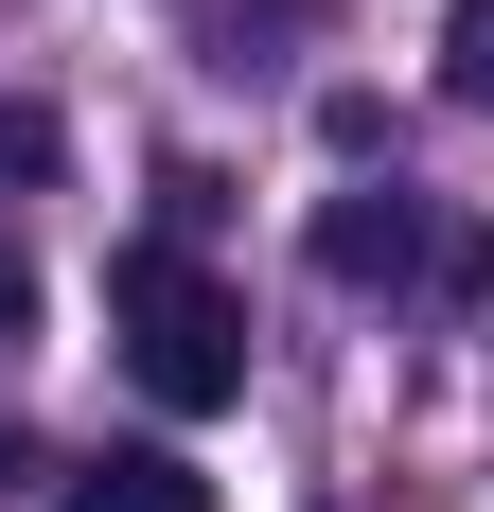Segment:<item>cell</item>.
I'll use <instances>...</instances> for the list:
<instances>
[{
  "label": "cell",
  "instance_id": "obj_1",
  "mask_svg": "<svg viewBox=\"0 0 494 512\" xmlns=\"http://www.w3.org/2000/svg\"><path fill=\"white\" fill-rule=\"evenodd\" d=\"M106 318H124V371H142V389H159L177 424H212V407H247V301L212 283L195 248H177V230L106 265Z\"/></svg>",
  "mask_w": 494,
  "mask_h": 512
},
{
  "label": "cell",
  "instance_id": "obj_2",
  "mask_svg": "<svg viewBox=\"0 0 494 512\" xmlns=\"http://www.w3.org/2000/svg\"><path fill=\"white\" fill-rule=\"evenodd\" d=\"M442 248L459 230H424L406 195H336L318 212V283H442Z\"/></svg>",
  "mask_w": 494,
  "mask_h": 512
},
{
  "label": "cell",
  "instance_id": "obj_3",
  "mask_svg": "<svg viewBox=\"0 0 494 512\" xmlns=\"http://www.w3.org/2000/svg\"><path fill=\"white\" fill-rule=\"evenodd\" d=\"M71 512H230L177 442H106V460H71Z\"/></svg>",
  "mask_w": 494,
  "mask_h": 512
},
{
  "label": "cell",
  "instance_id": "obj_4",
  "mask_svg": "<svg viewBox=\"0 0 494 512\" xmlns=\"http://www.w3.org/2000/svg\"><path fill=\"white\" fill-rule=\"evenodd\" d=\"M442 89L494 106V0H459V18H442Z\"/></svg>",
  "mask_w": 494,
  "mask_h": 512
},
{
  "label": "cell",
  "instance_id": "obj_5",
  "mask_svg": "<svg viewBox=\"0 0 494 512\" xmlns=\"http://www.w3.org/2000/svg\"><path fill=\"white\" fill-rule=\"evenodd\" d=\"M18 318H36V265H18V248H0V336H18Z\"/></svg>",
  "mask_w": 494,
  "mask_h": 512
}]
</instances>
